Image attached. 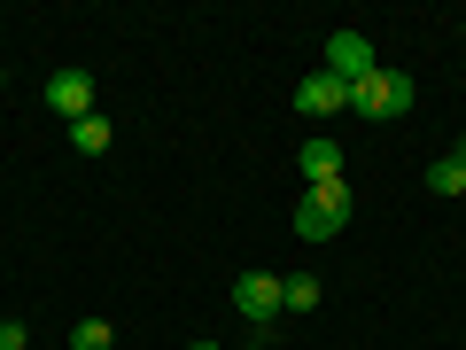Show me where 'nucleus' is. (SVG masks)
I'll return each instance as SVG.
<instances>
[{
	"instance_id": "nucleus-15",
	"label": "nucleus",
	"mask_w": 466,
	"mask_h": 350,
	"mask_svg": "<svg viewBox=\"0 0 466 350\" xmlns=\"http://www.w3.org/2000/svg\"><path fill=\"white\" fill-rule=\"evenodd\" d=\"M0 86H8V70H0Z\"/></svg>"
},
{
	"instance_id": "nucleus-9",
	"label": "nucleus",
	"mask_w": 466,
	"mask_h": 350,
	"mask_svg": "<svg viewBox=\"0 0 466 350\" xmlns=\"http://www.w3.org/2000/svg\"><path fill=\"white\" fill-rule=\"evenodd\" d=\"M428 195H466V164L459 156H435L428 164Z\"/></svg>"
},
{
	"instance_id": "nucleus-14",
	"label": "nucleus",
	"mask_w": 466,
	"mask_h": 350,
	"mask_svg": "<svg viewBox=\"0 0 466 350\" xmlns=\"http://www.w3.org/2000/svg\"><path fill=\"white\" fill-rule=\"evenodd\" d=\"M187 350H218V343H187Z\"/></svg>"
},
{
	"instance_id": "nucleus-5",
	"label": "nucleus",
	"mask_w": 466,
	"mask_h": 350,
	"mask_svg": "<svg viewBox=\"0 0 466 350\" xmlns=\"http://www.w3.org/2000/svg\"><path fill=\"white\" fill-rule=\"evenodd\" d=\"M47 109L70 117V125L94 117V78H86V70H55V78H47Z\"/></svg>"
},
{
	"instance_id": "nucleus-11",
	"label": "nucleus",
	"mask_w": 466,
	"mask_h": 350,
	"mask_svg": "<svg viewBox=\"0 0 466 350\" xmlns=\"http://www.w3.org/2000/svg\"><path fill=\"white\" fill-rule=\"evenodd\" d=\"M109 343H116L109 319H78V327H70V350H109Z\"/></svg>"
},
{
	"instance_id": "nucleus-13",
	"label": "nucleus",
	"mask_w": 466,
	"mask_h": 350,
	"mask_svg": "<svg viewBox=\"0 0 466 350\" xmlns=\"http://www.w3.org/2000/svg\"><path fill=\"white\" fill-rule=\"evenodd\" d=\"M451 156H459V164H466V140H459V149H451Z\"/></svg>"
},
{
	"instance_id": "nucleus-1",
	"label": "nucleus",
	"mask_w": 466,
	"mask_h": 350,
	"mask_svg": "<svg viewBox=\"0 0 466 350\" xmlns=\"http://www.w3.org/2000/svg\"><path fill=\"white\" fill-rule=\"evenodd\" d=\"M350 202H358V187H350V180H319V187H303V202H296V233H303V242H334V233H342V218H350Z\"/></svg>"
},
{
	"instance_id": "nucleus-8",
	"label": "nucleus",
	"mask_w": 466,
	"mask_h": 350,
	"mask_svg": "<svg viewBox=\"0 0 466 350\" xmlns=\"http://www.w3.org/2000/svg\"><path fill=\"white\" fill-rule=\"evenodd\" d=\"M70 149H78V156H101V149H109V117H78V125H70Z\"/></svg>"
},
{
	"instance_id": "nucleus-4",
	"label": "nucleus",
	"mask_w": 466,
	"mask_h": 350,
	"mask_svg": "<svg viewBox=\"0 0 466 350\" xmlns=\"http://www.w3.org/2000/svg\"><path fill=\"white\" fill-rule=\"evenodd\" d=\"M327 70H334L342 86L373 78V70H381V63H373V39H366V32H334V39H327Z\"/></svg>"
},
{
	"instance_id": "nucleus-12",
	"label": "nucleus",
	"mask_w": 466,
	"mask_h": 350,
	"mask_svg": "<svg viewBox=\"0 0 466 350\" xmlns=\"http://www.w3.org/2000/svg\"><path fill=\"white\" fill-rule=\"evenodd\" d=\"M32 343V327H24V319H0V350H24Z\"/></svg>"
},
{
	"instance_id": "nucleus-10",
	"label": "nucleus",
	"mask_w": 466,
	"mask_h": 350,
	"mask_svg": "<svg viewBox=\"0 0 466 350\" xmlns=\"http://www.w3.org/2000/svg\"><path fill=\"white\" fill-rule=\"evenodd\" d=\"M280 304H288V312H319V281H311V273H288V281H280Z\"/></svg>"
},
{
	"instance_id": "nucleus-2",
	"label": "nucleus",
	"mask_w": 466,
	"mask_h": 350,
	"mask_svg": "<svg viewBox=\"0 0 466 350\" xmlns=\"http://www.w3.org/2000/svg\"><path fill=\"white\" fill-rule=\"evenodd\" d=\"M412 94H420V86L404 78V70H373V78H358V86H350V109H358V117H373V125H389V117H404V109H412Z\"/></svg>"
},
{
	"instance_id": "nucleus-6",
	"label": "nucleus",
	"mask_w": 466,
	"mask_h": 350,
	"mask_svg": "<svg viewBox=\"0 0 466 350\" xmlns=\"http://www.w3.org/2000/svg\"><path fill=\"white\" fill-rule=\"evenodd\" d=\"M296 171H303V187H319V180H350V171H342V140H334V133H311V140L296 149Z\"/></svg>"
},
{
	"instance_id": "nucleus-3",
	"label": "nucleus",
	"mask_w": 466,
	"mask_h": 350,
	"mask_svg": "<svg viewBox=\"0 0 466 350\" xmlns=\"http://www.w3.org/2000/svg\"><path fill=\"white\" fill-rule=\"evenodd\" d=\"M233 312L249 319V327H280V319H288L280 273H241V281H233Z\"/></svg>"
},
{
	"instance_id": "nucleus-7",
	"label": "nucleus",
	"mask_w": 466,
	"mask_h": 350,
	"mask_svg": "<svg viewBox=\"0 0 466 350\" xmlns=\"http://www.w3.org/2000/svg\"><path fill=\"white\" fill-rule=\"evenodd\" d=\"M296 109L303 117H334V109H350V86L334 78V70H311V78L296 86Z\"/></svg>"
}]
</instances>
